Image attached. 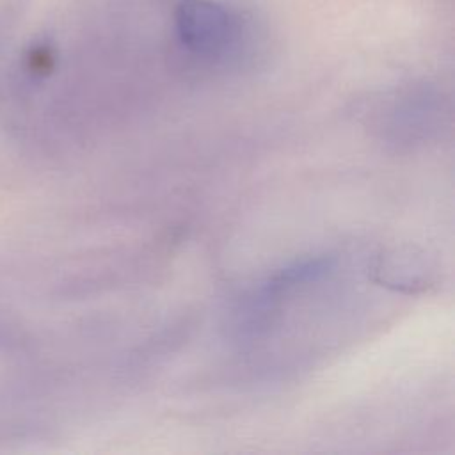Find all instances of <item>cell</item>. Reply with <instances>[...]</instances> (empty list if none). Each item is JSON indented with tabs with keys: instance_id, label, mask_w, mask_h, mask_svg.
I'll return each instance as SVG.
<instances>
[{
	"instance_id": "obj_1",
	"label": "cell",
	"mask_w": 455,
	"mask_h": 455,
	"mask_svg": "<svg viewBox=\"0 0 455 455\" xmlns=\"http://www.w3.org/2000/svg\"><path fill=\"white\" fill-rule=\"evenodd\" d=\"M176 23L183 44L206 57L228 53L243 32L238 16L224 5L208 0H188L181 4Z\"/></svg>"
}]
</instances>
